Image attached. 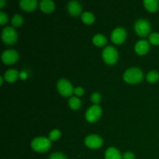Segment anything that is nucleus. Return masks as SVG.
Returning <instances> with one entry per match:
<instances>
[{"label":"nucleus","mask_w":159,"mask_h":159,"mask_svg":"<svg viewBox=\"0 0 159 159\" xmlns=\"http://www.w3.org/2000/svg\"><path fill=\"white\" fill-rule=\"evenodd\" d=\"M124 79L127 83H139L143 79V72L138 68H131L127 69L124 74Z\"/></svg>","instance_id":"obj_1"},{"label":"nucleus","mask_w":159,"mask_h":159,"mask_svg":"<svg viewBox=\"0 0 159 159\" xmlns=\"http://www.w3.org/2000/svg\"><path fill=\"white\" fill-rule=\"evenodd\" d=\"M31 147L35 152L43 153V152H48L51 148V140L44 137H39L33 140L31 142Z\"/></svg>","instance_id":"obj_2"},{"label":"nucleus","mask_w":159,"mask_h":159,"mask_svg":"<svg viewBox=\"0 0 159 159\" xmlns=\"http://www.w3.org/2000/svg\"><path fill=\"white\" fill-rule=\"evenodd\" d=\"M102 58L107 65H114L118 60V52L113 47L108 46L102 51Z\"/></svg>","instance_id":"obj_3"},{"label":"nucleus","mask_w":159,"mask_h":159,"mask_svg":"<svg viewBox=\"0 0 159 159\" xmlns=\"http://www.w3.org/2000/svg\"><path fill=\"white\" fill-rule=\"evenodd\" d=\"M2 39L6 44H14L17 40V33L12 26L4 28L2 33Z\"/></svg>","instance_id":"obj_4"},{"label":"nucleus","mask_w":159,"mask_h":159,"mask_svg":"<svg viewBox=\"0 0 159 159\" xmlns=\"http://www.w3.org/2000/svg\"><path fill=\"white\" fill-rule=\"evenodd\" d=\"M135 32L140 37H144L149 34L151 31V25L148 20L141 19L138 20L134 25Z\"/></svg>","instance_id":"obj_5"},{"label":"nucleus","mask_w":159,"mask_h":159,"mask_svg":"<svg viewBox=\"0 0 159 159\" xmlns=\"http://www.w3.org/2000/svg\"><path fill=\"white\" fill-rule=\"evenodd\" d=\"M57 88L59 93L65 97L71 96L74 93V89H73L72 85L70 83L69 81L66 80V79H60L57 82Z\"/></svg>","instance_id":"obj_6"},{"label":"nucleus","mask_w":159,"mask_h":159,"mask_svg":"<svg viewBox=\"0 0 159 159\" xmlns=\"http://www.w3.org/2000/svg\"><path fill=\"white\" fill-rule=\"evenodd\" d=\"M102 114V109L99 106L94 105L92 106L89 109H88L85 113V119L88 122L94 123L97 121L100 118Z\"/></svg>","instance_id":"obj_7"},{"label":"nucleus","mask_w":159,"mask_h":159,"mask_svg":"<svg viewBox=\"0 0 159 159\" xmlns=\"http://www.w3.org/2000/svg\"><path fill=\"white\" fill-rule=\"evenodd\" d=\"M2 61L5 65H12L19 59V54L14 50H6L2 54Z\"/></svg>","instance_id":"obj_8"},{"label":"nucleus","mask_w":159,"mask_h":159,"mask_svg":"<svg viewBox=\"0 0 159 159\" xmlns=\"http://www.w3.org/2000/svg\"><path fill=\"white\" fill-rule=\"evenodd\" d=\"M102 139L101 137L96 134H92L87 137L85 139V144L88 148L92 149H96L102 145Z\"/></svg>","instance_id":"obj_9"},{"label":"nucleus","mask_w":159,"mask_h":159,"mask_svg":"<svg viewBox=\"0 0 159 159\" xmlns=\"http://www.w3.org/2000/svg\"><path fill=\"white\" fill-rule=\"evenodd\" d=\"M127 37V33L126 30L122 27L116 28L112 32L111 34V40L116 44H120Z\"/></svg>","instance_id":"obj_10"},{"label":"nucleus","mask_w":159,"mask_h":159,"mask_svg":"<svg viewBox=\"0 0 159 159\" xmlns=\"http://www.w3.org/2000/svg\"><path fill=\"white\" fill-rule=\"evenodd\" d=\"M149 49H150V45H149L148 42L145 40H139L134 47L135 52L139 55H144L145 54H147Z\"/></svg>","instance_id":"obj_11"},{"label":"nucleus","mask_w":159,"mask_h":159,"mask_svg":"<svg viewBox=\"0 0 159 159\" xmlns=\"http://www.w3.org/2000/svg\"><path fill=\"white\" fill-rule=\"evenodd\" d=\"M68 10L70 15L72 16H77L82 12V6L79 2L71 1L68 4Z\"/></svg>","instance_id":"obj_12"},{"label":"nucleus","mask_w":159,"mask_h":159,"mask_svg":"<svg viewBox=\"0 0 159 159\" xmlns=\"http://www.w3.org/2000/svg\"><path fill=\"white\" fill-rule=\"evenodd\" d=\"M20 6L22 9L26 12H32L35 10L37 6V0H22L20 2Z\"/></svg>","instance_id":"obj_13"},{"label":"nucleus","mask_w":159,"mask_h":159,"mask_svg":"<svg viewBox=\"0 0 159 159\" xmlns=\"http://www.w3.org/2000/svg\"><path fill=\"white\" fill-rule=\"evenodd\" d=\"M40 8L45 13H51L54 10L55 5L51 0H43L40 3Z\"/></svg>","instance_id":"obj_14"},{"label":"nucleus","mask_w":159,"mask_h":159,"mask_svg":"<svg viewBox=\"0 0 159 159\" xmlns=\"http://www.w3.org/2000/svg\"><path fill=\"white\" fill-rule=\"evenodd\" d=\"M106 159H123L122 155L116 148H109L105 153Z\"/></svg>","instance_id":"obj_15"},{"label":"nucleus","mask_w":159,"mask_h":159,"mask_svg":"<svg viewBox=\"0 0 159 159\" xmlns=\"http://www.w3.org/2000/svg\"><path fill=\"white\" fill-rule=\"evenodd\" d=\"M20 75L19 72L15 69H9L6 71L4 74V79L8 82H14L17 80Z\"/></svg>","instance_id":"obj_16"},{"label":"nucleus","mask_w":159,"mask_h":159,"mask_svg":"<svg viewBox=\"0 0 159 159\" xmlns=\"http://www.w3.org/2000/svg\"><path fill=\"white\" fill-rule=\"evenodd\" d=\"M145 9L150 12H155L158 9L159 2L158 0H145L144 1Z\"/></svg>","instance_id":"obj_17"},{"label":"nucleus","mask_w":159,"mask_h":159,"mask_svg":"<svg viewBox=\"0 0 159 159\" xmlns=\"http://www.w3.org/2000/svg\"><path fill=\"white\" fill-rule=\"evenodd\" d=\"M93 42L96 46L102 47L106 45V43H107V40L105 36L102 35V34H96L93 37Z\"/></svg>","instance_id":"obj_18"},{"label":"nucleus","mask_w":159,"mask_h":159,"mask_svg":"<svg viewBox=\"0 0 159 159\" xmlns=\"http://www.w3.org/2000/svg\"><path fill=\"white\" fill-rule=\"evenodd\" d=\"M81 100L78 97L75 96H73L71 99L68 100V106L70 107V108L73 110H79L81 107Z\"/></svg>","instance_id":"obj_19"},{"label":"nucleus","mask_w":159,"mask_h":159,"mask_svg":"<svg viewBox=\"0 0 159 159\" xmlns=\"http://www.w3.org/2000/svg\"><path fill=\"white\" fill-rule=\"evenodd\" d=\"M82 20L85 24H92L95 21V16L93 13L89 12H85L82 14Z\"/></svg>","instance_id":"obj_20"},{"label":"nucleus","mask_w":159,"mask_h":159,"mask_svg":"<svg viewBox=\"0 0 159 159\" xmlns=\"http://www.w3.org/2000/svg\"><path fill=\"white\" fill-rule=\"evenodd\" d=\"M147 81L151 83H154V82H158L159 79V74L158 71H152L150 72H148V74L147 75Z\"/></svg>","instance_id":"obj_21"},{"label":"nucleus","mask_w":159,"mask_h":159,"mask_svg":"<svg viewBox=\"0 0 159 159\" xmlns=\"http://www.w3.org/2000/svg\"><path fill=\"white\" fill-rule=\"evenodd\" d=\"M23 23V18L20 15H16L14 16L12 19V24L14 27H19V26H21Z\"/></svg>","instance_id":"obj_22"},{"label":"nucleus","mask_w":159,"mask_h":159,"mask_svg":"<svg viewBox=\"0 0 159 159\" xmlns=\"http://www.w3.org/2000/svg\"><path fill=\"white\" fill-rule=\"evenodd\" d=\"M61 134V133L60 130H57V129H54V130H51V131L50 132L49 138H48L51 140V141H57V140H58L59 138H60Z\"/></svg>","instance_id":"obj_23"},{"label":"nucleus","mask_w":159,"mask_h":159,"mask_svg":"<svg viewBox=\"0 0 159 159\" xmlns=\"http://www.w3.org/2000/svg\"><path fill=\"white\" fill-rule=\"evenodd\" d=\"M149 41L153 45H159V34L153 33L149 36Z\"/></svg>","instance_id":"obj_24"},{"label":"nucleus","mask_w":159,"mask_h":159,"mask_svg":"<svg viewBox=\"0 0 159 159\" xmlns=\"http://www.w3.org/2000/svg\"><path fill=\"white\" fill-rule=\"evenodd\" d=\"M91 100L95 105H97V104L101 101V96L99 95V93H93L91 96Z\"/></svg>","instance_id":"obj_25"},{"label":"nucleus","mask_w":159,"mask_h":159,"mask_svg":"<svg viewBox=\"0 0 159 159\" xmlns=\"http://www.w3.org/2000/svg\"><path fill=\"white\" fill-rule=\"evenodd\" d=\"M49 159H68L65 155L60 152H55V153L51 154Z\"/></svg>","instance_id":"obj_26"},{"label":"nucleus","mask_w":159,"mask_h":159,"mask_svg":"<svg viewBox=\"0 0 159 159\" xmlns=\"http://www.w3.org/2000/svg\"><path fill=\"white\" fill-rule=\"evenodd\" d=\"M8 20H9L8 16L4 12H0V23L1 25H4L5 23H7Z\"/></svg>","instance_id":"obj_27"},{"label":"nucleus","mask_w":159,"mask_h":159,"mask_svg":"<svg viewBox=\"0 0 159 159\" xmlns=\"http://www.w3.org/2000/svg\"><path fill=\"white\" fill-rule=\"evenodd\" d=\"M74 93L77 96H82L84 94V89L82 87H77L74 89Z\"/></svg>","instance_id":"obj_28"},{"label":"nucleus","mask_w":159,"mask_h":159,"mask_svg":"<svg viewBox=\"0 0 159 159\" xmlns=\"http://www.w3.org/2000/svg\"><path fill=\"white\" fill-rule=\"evenodd\" d=\"M123 159H135V156L132 152H126L123 155Z\"/></svg>","instance_id":"obj_29"},{"label":"nucleus","mask_w":159,"mask_h":159,"mask_svg":"<svg viewBox=\"0 0 159 159\" xmlns=\"http://www.w3.org/2000/svg\"><path fill=\"white\" fill-rule=\"evenodd\" d=\"M5 4H6V1H4V0H0V8L1 9H2L4 7Z\"/></svg>","instance_id":"obj_30"},{"label":"nucleus","mask_w":159,"mask_h":159,"mask_svg":"<svg viewBox=\"0 0 159 159\" xmlns=\"http://www.w3.org/2000/svg\"><path fill=\"white\" fill-rule=\"evenodd\" d=\"M2 83H3V78L0 77V84H1V85H2Z\"/></svg>","instance_id":"obj_31"}]
</instances>
